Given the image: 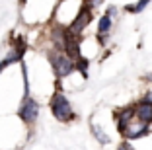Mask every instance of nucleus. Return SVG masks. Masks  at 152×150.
<instances>
[{"label": "nucleus", "mask_w": 152, "mask_h": 150, "mask_svg": "<svg viewBox=\"0 0 152 150\" xmlns=\"http://www.w3.org/2000/svg\"><path fill=\"white\" fill-rule=\"evenodd\" d=\"M134 109H137V119L144 121V123H148V125L152 123V103L140 100V102L134 105Z\"/></svg>", "instance_id": "6e6552de"}, {"label": "nucleus", "mask_w": 152, "mask_h": 150, "mask_svg": "<svg viewBox=\"0 0 152 150\" xmlns=\"http://www.w3.org/2000/svg\"><path fill=\"white\" fill-rule=\"evenodd\" d=\"M148 132H150V125L134 117V119L125 127V131L121 132V137L125 138V140H137V138H144Z\"/></svg>", "instance_id": "7ed1b4c3"}, {"label": "nucleus", "mask_w": 152, "mask_h": 150, "mask_svg": "<svg viewBox=\"0 0 152 150\" xmlns=\"http://www.w3.org/2000/svg\"><path fill=\"white\" fill-rule=\"evenodd\" d=\"M92 18H94V16H92V8H90L88 4L84 6V8L80 10V12L76 14V18H74V22L70 23V27H68V31H70L72 35H80L82 31L86 29V27H88V23L92 22Z\"/></svg>", "instance_id": "39448f33"}, {"label": "nucleus", "mask_w": 152, "mask_h": 150, "mask_svg": "<svg viewBox=\"0 0 152 150\" xmlns=\"http://www.w3.org/2000/svg\"><path fill=\"white\" fill-rule=\"evenodd\" d=\"M119 150H134V148L129 144V140H123V142L119 144Z\"/></svg>", "instance_id": "9b49d317"}, {"label": "nucleus", "mask_w": 152, "mask_h": 150, "mask_svg": "<svg viewBox=\"0 0 152 150\" xmlns=\"http://www.w3.org/2000/svg\"><path fill=\"white\" fill-rule=\"evenodd\" d=\"M148 2L150 0H139L134 6H127V12H133V14H139V12H142L144 8L148 6Z\"/></svg>", "instance_id": "9d476101"}, {"label": "nucleus", "mask_w": 152, "mask_h": 150, "mask_svg": "<svg viewBox=\"0 0 152 150\" xmlns=\"http://www.w3.org/2000/svg\"><path fill=\"white\" fill-rule=\"evenodd\" d=\"M37 115H39V103H37L33 97H29V96L23 97L22 105H20V109H18V117L23 121V123L31 125V123H35Z\"/></svg>", "instance_id": "20e7f679"}, {"label": "nucleus", "mask_w": 152, "mask_h": 150, "mask_svg": "<svg viewBox=\"0 0 152 150\" xmlns=\"http://www.w3.org/2000/svg\"><path fill=\"white\" fill-rule=\"evenodd\" d=\"M142 102H148V103H152V90H150V92H146V94H144Z\"/></svg>", "instance_id": "f8f14e48"}, {"label": "nucleus", "mask_w": 152, "mask_h": 150, "mask_svg": "<svg viewBox=\"0 0 152 150\" xmlns=\"http://www.w3.org/2000/svg\"><path fill=\"white\" fill-rule=\"evenodd\" d=\"M49 61L53 66V72L57 78H66L76 70V61H72V57L64 51H53L49 53Z\"/></svg>", "instance_id": "f257e3e1"}, {"label": "nucleus", "mask_w": 152, "mask_h": 150, "mask_svg": "<svg viewBox=\"0 0 152 150\" xmlns=\"http://www.w3.org/2000/svg\"><path fill=\"white\" fill-rule=\"evenodd\" d=\"M92 132H94V137L98 138V140L102 142V144H107V142H109V137H107V135H105V132H103V131H102L99 127H96V125H92Z\"/></svg>", "instance_id": "1a4fd4ad"}, {"label": "nucleus", "mask_w": 152, "mask_h": 150, "mask_svg": "<svg viewBox=\"0 0 152 150\" xmlns=\"http://www.w3.org/2000/svg\"><path fill=\"white\" fill-rule=\"evenodd\" d=\"M51 113H53V117L57 121H61V123H68V121L74 119V111H72L70 102L66 100V96H64L61 90L55 92L53 97H51Z\"/></svg>", "instance_id": "f03ea898"}, {"label": "nucleus", "mask_w": 152, "mask_h": 150, "mask_svg": "<svg viewBox=\"0 0 152 150\" xmlns=\"http://www.w3.org/2000/svg\"><path fill=\"white\" fill-rule=\"evenodd\" d=\"M2 68H6V64H4V61H0V72H2Z\"/></svg>", "instance_id": "ddd939ff"}, {"label": "nucleus", "mask_w": 152, "mask_h": 150, "mask_svg": "<svg viewBox=\"0 0 152 150\" xmlns=\"http://www.w3.org/2000/svg\"><path fill=\"white\" fill-rule=\"evenodd\" d=\"M134 117H137V109H134V105H133V107H123L121 111H117V113H115V119H117V131L123 132V131H125V127L134 119Z\"/></svg>", "instance_id": "423d86ee"}, {"label": "nucleus", "mask_w": 152, "mask_h": 150, "mask_svg": "<svg viewBox=\"0 0 152 150\" xmlns=\"http://www.w3.org/2000/svg\"><path fill=\"white\" fill-rule=\"evenodd\" d=\"M92 2H94V0H86V4H92Z\"/></svg>", "instance_id": "4468645a"}, {"label": "nucleus", "mask_w": 152, "mask_h": 150, "mask_svg": "<svg viewBox=\"0 0 152 150\" xmlns=\"http://www.w3.org/2000/svg\"><path fill=\"white\" fill-rule=\"evenodd\" d=\"M111 14H115V8H109L107 14H103L98 22V37H99L102 43H103V37L107 35L109 29H111Z\"/></svg>", "instance_id": "0eeeda50"}]
</instances>
